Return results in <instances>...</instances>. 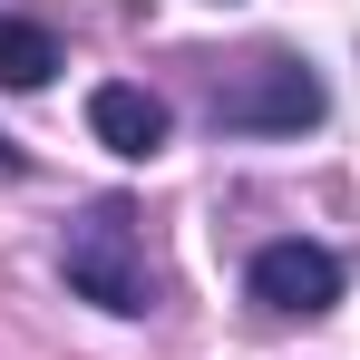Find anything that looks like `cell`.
I'll return each instance as SVG.
<instances>
[{"instance_id": "cell-1", "label": "cell", "mask_w": 360, "mask_h": 360, "mask_svg": "<svg viewBox=\"0 0 360 360\" xmlns=\"http://www.w3.org/2000/svg\"><path fill=\"white\" fill-rule=\"evenodd\" d=\"M59 273H68V292H78V302H98V311H117V321H136V311L156 302L146 234H136V205H127V195H98V205L68 224Z\"/></svg>"}, {"instance_id": "cell-4", "label": "cell", "mask_w": 360, "mask_h": 360, "mask_svg": "<svg viewBox=\"0 0 360 360\" xmlns=\"http://www.w3.org/2000/svg\"><path fill=\"white\" fill-rule=\"evenodd\" d=\"M88 127H98V146H117V156H156V146L176 136V108H166L156 88H136V78H108V88L88 98Z\"/></svg>"}, {"instance_id": "cell-5", "label": "cell", "mask_w": 360, "mask_h": 360, "mask_svg": "<svg viewBox=\"0 0 360 360\" xmlns=\"http://www.w3.org/2000/svg\"><path fill=\"white\" fill-rule=\"evenodd\" d=\"M49 68H59V39L39 20H0V88H49Z\"/></svg>"}, {"instance_id": "cell-6", "label": "cell", "mask_w": 360, "mask_h": 360, "mask_svg": "<svg viewBox=\"0 0 360 360\" xmlns=\"http://www.w3.org/2000/svg\"><path fill=\"white\" fill-rule=\"evenodd\" d=\"M0 176H20V146H10V136H0Z\"/></svg>"}, {"instance_id": "cell-2", "label": "cell", "mask_w": 360, "mask_h": 360, "mask_svg": "<svg viewBox=\"0 0 360 360\" xmlns=\"http://www.w3.org/2000/svg\"><path fill=\"white\" fill-rule=\"evenodd\" d=\"M321 117V78L302 59H253L234 88H214V127L224 136H302Z\"/></svg>"}, {"instance_id": "cell-3", "label": "cell", "mask_w": 360, "mask_h": 360, "mask_svg": "<svg viewBox=\"0 0 360 360\" xmlns=\"http://www.w3.org/2000/svg\"><path fill=\"white\" fill-rule=\"evenodd\" d=\"M341 253L331 243H302V234H283V243H263L253 263H243V292L263 302V311H331L341 302Z\"/></svg>"}]
</instances>
